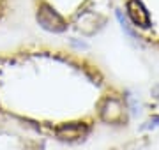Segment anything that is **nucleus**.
I'll return each instance as SVG.
<instances>
[{
  "mask_svg": "<svg viewBox=\"0 0 159 150\" xmlns=\"http://www.w3.org/2000/svg\"><path fill=\"white\" fill-rule=\"evenodd\" d=\"M89 126L87 124H80V122H74V124H64L57 129V138L62 139V141H78V139H83L89 134Z\"/></svg>",
  "mask_w": 159,
  "mask_h": 150,
  "instance_id": "f257e3e1",
  "label": "nucleus"
},
{
  "mask_svg": "<svg viewBox=\"0 0 159 150\" xmlns=\"http://www.w3.org/2000/svg\"><path fill=\"white\" fill-rule=\"evenodd\" d=\"M101 118L104 122H110V124L122 122V118H124V106H122V103L117 101V99H106L101 108Z\"/></svg>",
  "mask_w": 159,
  "mask_h": 150,
  "instance_id": "f03ea898",
  "label": "nucleus"
},
{
  "mask_svg": "<svg viewBox=\"0 0 159 150\" xmlns=\"http://www.w3.org/2000/svg\"><path fill=\"white\" fill-rule=\"evenodd\" d=\"M37 21H39V25L43 29L50 30V32H60L64 29L60 16H58L57 12L50 11V9H41L37 12Z\"/></svg>",
  "mask_w": 159,
  "mask_h": 150,
  "instance_id": "7ed1b4c3",
  "label": "nucleus"
},
{
  "mask_svg": "<svg viewBox=\"0 0 159 150\" xmlns=\"http://www.w3.org/2000/svg\"><path fill=\"white\" fill-rule=\"evenodd\" d=\"M127 14H129L131 21L136 25H140V27H143V25H147V12H145V9L142 7V4H138L136 0H133V2H129L127 4Z\"/></svg>",
  "mask_w": 159,
  "mask_h": 150,
  "instance_id": "20e7f679",
  "label": "nucleus"
},
{
  "mask_svg": "<svg viewBox=\"0 0 159 150\" xmlns=\"http://www.w3.org/2000/svg\"><path fill=\"white\" fill-rule=\"evenodd\" d=\"M159 126V117H154L152 120L148 122V126H145V129H150V127H157Z\"/></svg>",
  "mask_w": 159,
  "mask_h": 150,
  "instance_id": "39448f33",
  "label": "nucleus"
}]
</instances>
